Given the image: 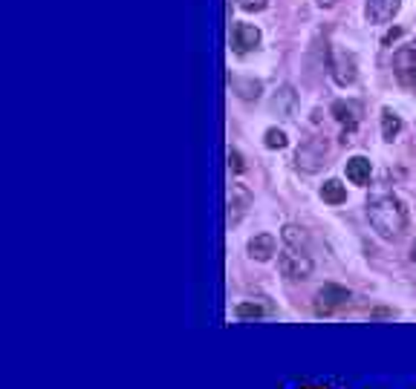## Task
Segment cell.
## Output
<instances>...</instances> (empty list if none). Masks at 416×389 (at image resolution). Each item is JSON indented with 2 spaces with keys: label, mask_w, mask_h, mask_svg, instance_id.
<instances>
[{
  "label": "cell",
  "mask_w": 416,
  "mask_h": 389,
  "mask_svg": "<svg viewBox=\"0 0 416 389\" xmlns=\"http://www.w3.org/2000/svg\"><path fill=\"white\" fill-rule=\"evenodd\" d=\"M280 237H283V242L292 248V251H307V245H310V237H307V231L301 228V225H283V231H280Z\"/></svg>",
  "instance_id": "cell-13"
},
{
  "label": "cell",
  "mask_w": 416,
  "mask_h": 389,
  "mask_svg": "<svg viewBox=\"0 0 416 389\" xmlns=\"http://www.w3.org/2000/svg\"><path fill=\"white\" fill-rule=\"evenodd\" d=\"M321 199L329 205H341V202H347V188L339 179H327L321 185Z\"/></svg>",
  "instance_id": "cell-15"
},
{
  "label": "cell",
  "mask_w": 416,
  "mask_h": 389,
  "mask_svg": "<svg viewBox=\"0 0 416 389\" xmlns=\"http://www.w3.org/2000/svg\"><path fill=\"white\" fill-rule=\"evenodd\" d=\"M402 9V0H367V21L370 23H390Z\"/></svg>",
  "instance_id": "cell-6"
},
{
  "label": "cell",
  "mask_w": 416,
  "mask_h": 389,
  "mask_svg": "<svg viewBox=\"0 0 416 389\" xmlns=\"http://www.w3.org/2000/svg\"><path fill=\"white\" fill-rule=\"evenodd\" d=\"M263 145H266L269 150H283V147L289 145V139H286V133H283V130H278V127H269V130H266V136H263Z\"/></svg>",
  "instance_id": "cell-18"
},
{
  "label": "cell",
  "mask_w": 416,
  "mask_h": 389,
  "mask_svg": "<svg viewBox=\"0 0 416 389\" xmlns=\"http://www.w3.org/2000/svg\"><path fill=\"white\" fill-rule=\"evenodd\" d=\"M367 220L373 225V231H376L379 237L390 239V237H399L407 225V208L399 196L393 193H382L376 199H370L367 205Z\"/></svg>",
  "instance_id": "cell-1"
},
{
  "label": "cell",
  "mask_w": 416,
  "mask_h": 389,
  "mask_svg": "<svg viewBox=\"0 0 416 389\" xmlns=\"http://www.w3.org/2000/svg\"><path fill=\"white\" fill-rule=\"evenodd\" d=\"M237 90L243 98H258L261 96V84L258 81H237Z\"/></svg>",
  "instance_id": "cell-19"
},
{
  "label": "cell",
  "mask_w": 416,
  "mask_h": 389,
  "mask_svg": "<svg viewBox=\"0 0 416 389\" xmlns=\"http://www.w3.org/2000/svg\"><path fill=\"white\" fill-rule=\"evenodd\" d=\"M332 115H336V121L344 124L347 133H350V130L358 124V104H353V101H336V104H332Z\"/></svg>",
  "instance_id": "cell-12"
},
{
  "label": "cell",
  "mask_w": 416,
  "mask_h": 389,
  "mask_svg": "<svg viewBox=\"0 0 416 389\" xmlns=\"http://www.w3.org/2000/svg\"><path fill=\"white\" fill-rule=\"evenodd\" d=\"M324 156H327V142L324 139H310L298 147L295 153V164L307 173H315L321 164H324Z\"/></svg>",
  "instance_id": "cell-4"
},
{
  "label": "cell",
  "mask_w": 416,
  "mask_h": 389,
  "mask_svg": "<svg viewBox=\"0 0 416 389\" xmlns=\"http://www.w3.org/2000/svg\"><path fill=\"white\" fill-rule=\"evenodd\" d=\"M266 6H269V0H240L243 12H263Z\"/></svg>",
  "instance_id": "cell-20"
},
{
  "label": "cell",
  "mask_w": 416,
  "mask_h": 389,
  "mask_svg": "<svg viewBox=\"0 0 416 389\" xmlns=\"http://www.w3.org/2000/svg\"><path fill=\"white\" fill-rule=\"evenodd\" d=\"M278 269L289 280H307L312 274V259L304 251H292V248H289L286 254L278 256Z\"/></svg>",
  "instance_id": "cell-2"
},
{
  "label": "cell",
  "mask_w": 416,
  "mask_h": 389,
  "mask_svg": "<svg viewBox=\"0 0 416 389\" xmlns=\"http://www.w3.org/2000/svg\"><path fill=\"white\" fill-rule=\"evenodd\" d=\"M370 173H373V164L367 156H353L347 159V179L353 185H367L370 182Z\"/></svg>",
  "instance_id": "cell-10"
},
{
  "label": "cell",
  "mask_w": 416,
  "mask_h": 389,
  "mask_svg": "<svg viewBox=\"0 0 416 389\" xmlns=\"http://www.w3.org/2000/svg\"><path fill=\"white\" fill-rule=\"evenodd\" d=\"M248 208H252V193H248L243 185H234L231 188V196H229V222L237 225Z\"/></svg>",
  "instance_id": "cell-8"
},
{
  "label": "cell",
  "mask_w": 416,
  "mask_h": 389,
  "mask_svg": "<svg viewBox=\"0 0 416 389\" xmlns=\"http://www.w3.org/2000/svg\"><path fill=\"white\" fill-rule=\"evenodd\" d=\"M413 263H416V248H413Z\"/></svg>",
  "instance_id": "cell-23"
},
{
  "label": "cell",
  "mask_w": 416,
  "mask_h": 389,
  "mask_svg": "<svg viewBox=\"0 0 416 389\" xmlns=\"http://www.w3.org/2000/svg\"><path fill=\"white\" fill-rule=\"evenodd\" d=\"M318 6L321 9H329V6H336V0H318Z\"/></svg>",
  "instance_id": "cell-22"
},
{
  "label": "cell",
  "mask_w": 416,
  "mask_h": 389,
  "mask_svg": "<svg viewBox=\"0 0 416 389\" xmlns=\"http://www.w3.org/2000/svg\"><path fill=\"white\" fill-rule=\"evenodd\" d=\"M347 303H350V291H347L344 286L327 283V286H321L318 294H315V312H318V315H332L336 309L347 306Z\"/></svg>",
  "instance_id": "cell-3"
},
{
  "label": "cell",
  "mask_w": 416,
  "mask_h": 389,
  "mask_svg": "<svg viewBox=\"0 0 416 389\" xmlns=\"http://www.w3.org/2000/svg\"><path fill=\"white\" fill-rule=\"evenodd\" d=\"M275 248H278V242H275L272 234H258V237L248 239V256L258 259V263H269V259L275 256Z\"/></svg>",
  "instance_id": "cell-9"
},
{
  "label": "cell",
  "mask_w": 416,
  "mask_h": 389,
  "mask_svg": "<svg viewBox=\"0 0 416 389\" xmlns=\"http://www.w3.org/2000/svg\"><path fill=\"white\" fill-rule=\"evenodd\" d=\"M234 315L240 320H248V317H263V315H269V309L263 306V303H240V306L234 309Z\"/></svg>",
  "instance_id": "cell-17"
},
{
  "label": "cell",
  "mask_w": 416,
  "mask_h": 389,
  "mask_svg": "<svg viewBox=\"0 0 416 389\" xmlns=\"http://www.w3.org/2000/svg\"><path fill=\"white\" fill-rule=\"evenodd\" d=\"M292 107H295V90H292V86H280V90L272 96V110L278 115H289V113H292Z\"/></svg>",
  "instance_id": "cell-14"
},
{
  "label": "cell",
  "mask_w": 416,
  "mask_h": 389,
  "mask_svg": "<svg viewBox=\"0 0 416 389\" xmlns=\"http://www.w3.org/2000/svg\"><path fill=\"white\" fill-rule=\"evenodd\" d=\"M332 78H336L341 86H350L356 81V64L350 55H336V64H332Z\"/></svg>",
  "instance_id": "cell-11"
},
{
  "label": "cell",
  "mask_w": 416,
  "mask_h": 389,
  "mask_svg": "<svg viewBox=\"0 0 416 389\" xmlns=\"http://www.w3.org/2000/svg\"><path fill=\"white\" fill-rule=\"evenodd\" d=\"M396 78L405 84V86H413L416 90V47H407L402 52H396Z\"/></svg>",
  "instance_id": "cell-7"
},
{
  "label": "cell",
  "mask_w": 416,
  "mask_h": 389,
  "mask_svg": "<svg viewBox=\"0 0 416 389\" xmlns=\"http://www.w3.org/2000/svg\"><path fill=\"white\" fill-rule=\"evenodd\" d=\"M229 167H231L234 173H243V170H246V162H243V156H240L237 150H229Z\"/></svg>",
  "instance_id": "cell-21"
},
{
  "label": "cell",
  "mask_w": 416,
  "mask_h": 389,
  "mask_svg": "<svg viewBox=\"0 0 416 389\" xmlns=\"http://www.w3.org/2000/svg\"><path fill=\"white\" fill-rule=\"evenodd\" d=\"M399 133H402V118L393 110H382V139L393 142Z\"/></svg>",
  "instance_id": "cell-16"
},
{
  "label": "cell",
  "mask_w": 416,
  "mask_h": 389,
  "mask_svg": "<svg viewBox=\"0 0 416 389\" xmlns=\"http://www.w3.org/2000/svg\"><path fill=\"white\" fill-rule=\"evenodd\" d=\"M231 47H234L237 55L258 50L261 47V29L252 26V23H234L231 26Z\"/></svg>",
  "instance_id": "cell-5"
}]
</instances>
